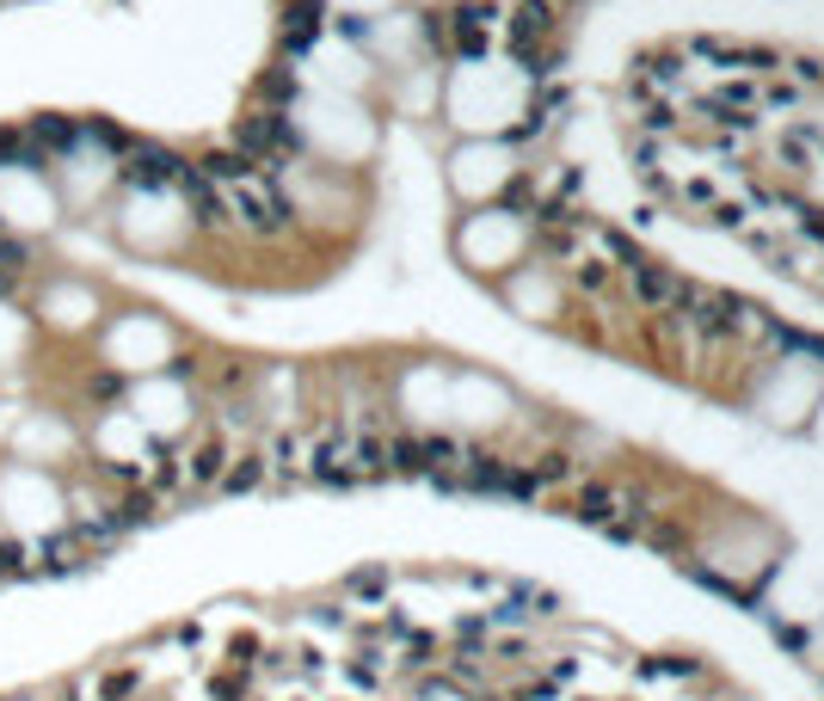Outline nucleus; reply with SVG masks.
<instances>
[{
  "instance_id": "obj_9",
  "label": "nucleus",
  "mask_w": 824,
  "mask_h": 701,
  "mask_svg": "<svg viewBox=\"0 0 824 701\" xmlns=\"http://www.w3.org/2000/svg\"><path fill=\"white\" fill-rule=\"evenodd\" d=\"M271 474V462H264V450H247V455H234L228 474H222V493H252V486Z\"/></svg>"
},
{
  "instance_id": "obj_2",
  "label": "nucleus",
  "mask_w": 824,
  "mask_h": 701,
  "mask_svg": "<svg viewBox=\"0 0 824 701\" xmlns=\"http://www.w3.org/2000/svg\"><path fill=\"white\" fill-rule=\"evenodd\" d=\"M296 148H302V136L290 129V117H283V111H259V117H247V124H240V155L259 160L264 172H278V155H296Z\"/></svg>"
},
{
  "instance_id": "obj_11",
  "label": "nucleus",
  "mask_w": 824,
  "mask_h": 701,
  "mask_svg": "<svg viewBox=\"0 0 824 701\" xmlns=\"http://www.w3.org/2000/svg\"><path fill=\"white\" fill-rule=\"evenodd\" d=\"M493 19H498L493 0H462V7H455V25H474V32H486Z\"/></svg>"
},
{
  "instance_id": "obj_15",
  "label": "nucleus",
  "mask_w": 824,
  "mask_h": 701,
  "mask_svg": "<svg viewBox=\"0 0 824 701\" xmlns=\"http://www.w3.org/2000/svg\"><path fill=\"white\" fill-rule=\"evenodd\" d=\"M259 93L283 105V99H296V75H283V68H278V75H264V80H259Z\"/></svg>"
},
{
  "instance_id": "obj_8",
  "label": "nucleus",
  "mask_w": 824,
  "mask_h": 701,
  "mask_svg": "<svg viewBox=\"0 0 824 701\" xmlns=\"http://www.w3.org/2000/svg\"><path fill=\"white\" fill-rule=\"evenodd\" d=\"M616 511H622V493H616V486H585V493L573 499V517H585V523H597V530H609Z\"/></svg>"
},
{
  "instance_id": "obj_7",
  "label": "nucleus",
  "mask_w": 824,
  "mask_h": 701,
  "mask_svg": "<svg viewBox=\"0 0 824 701\" xmlns=\"http://www.w3.org/2000/svg\"><path fill=\"white\" fill-rule=\"evenodd\" d=\"M320 19H327V7L320 0H290V25H283V49H308L314 37H320Z\"/></svg>"
},
{
  "instance_id": "obj_12",
  "label": "nucleus",
  "mask_w": 824,
  "mask_h": 701,
  "mask_svg": "<svg viewBox=\"0 0 824 701\" xmlns=\"http://www.w3.org/2000/svg\"><path fill=\"white\" fill-rule=\"evenodd\" d=\"M714 105L720 111H750V105H757V87H745V80H738V87H720Z\"/></svg>"
},
{
  "instance_id": "obj_13",
  "label": "nucleus",
  "mask_w": 824,
  "mask_h": 701,
  "mask_svg": "<svg viewBox=\"0 0 824 701\" xmlns=\"http://www.w3.org/2000/svg\"><path fill=\"white\" fill-rule=\"evenodd\" d=\"M603 247L616 252V259H622V271H634L640 265V247L634 240H628V234H616V228H603Z\"/></svg>"
},
{
  "instance_id": "obj_19",
  "label": "nucleus",
  "mask_w": 824,
  "mask_h": 701,
  "mask_svg": "<svg viewBox=\"0 0 824 701\" xmlns=\"http://www.w3.org/2000/svg\"><path fill=\"white\" fill-rule=\"evenodd\" d=\"M0 265H7V271H19V265H25V240H13V234H0Z\"/></svg>"
},
{
  "instance_id": "obj_22",
  "label": "nucleus",
  "mask_w": 824,
  "mask_h": 701,
  "mask_svg": "<svg viewBox=\"0 0 824 701\" xmlns=\"http://www.w3.org/2000/svg\"><path fill=\"white\" fill-rule=\"evenodd\" d=\"M738 216H745L738 203H720V210H714V228H738Z\"/></svg>"
},
{
  "instance_id": "obj_18",
  "label": "nucleus",
  "mask_w": 824,
  "mask_h": 701,
  "mask_svg": "<svg viewBox=\"0 0 824 701\" xmlns=\"http://www.w3.org/2000/svg\"><path fill=\"white\" fill-rule=\"evenodd\" d=\"M455 49H462V56H486V32H474V25H455Z\"/></svg>"
},
{
  "instance_id": "obj_4",
  "label": "nucleus",
  "mask_w": 824,
  "mask_h": 701,
  "mask_svg": "<svg viewBox=\"0 0 824 701\" xmlns=\"http://www.w3.org/2000/svg\"><path fill=\"white\" fill-rule=\"evenodd\" d=\"M628 283H634V302L640 308H653V314H670L677 302H684V278L665 265H653V259H640L634 271H628Z\"/></svg>"
},
{
  "instance_id": "obj_5",
  "label": "nucleus",
  "mask_w": 824,
  "mask_h": 701,
  "mask_svg": "<svg viewBox=\"0 0 824 701\" xmlns=\"http://www.w3.org/2000/svg\"><path fill=\"white\" fill-rule=\"evenodd\" d=\"M179 191L191 197V210H197V222H203V228H222V222H228V197H222V191L210 185V179H203L197 167H185V172H179Z\"/></svg>"
},
{
  "instance_id": "obj_16",
  "label": "nucleus",
  "mask_w": 824,
  "mask_h": 701,
  "mask_svg": "<svg viewBox=\"0 0 824 701\" xmlns=\"http://www.w3.org/2000/svg\"><path fill=\"white\" fill-rule=\"evenodd\" d=\"M677 75H684V56H670V49L665 56H646V80H677Z\"/></svg>"
},
{
  "instance_id": "obj_1",
  "label": "nucleus",
  "mask_w": 824,
  "mask_h": 701,
  "mask_svg": "<svg viewBox=\"0 0 824 701\" xmlns=\"http://www.w3.org/2000/svg\"><path fill=\"white\" fill-rule=\"evenodd\" d=\"M228 216L252 234H283L290 228V203L271 179H247V185H228Z\"/></svg>"
},
{
  "instance_id": "obj_21",
  "label": "nucleus",
  "mask_w": 824,
  "mask_h": 701,
  "mask_svg": "<svg viewBox=\"0 0 824 701\" xmlns=\"http://www.w3.org/2000/svg\"><path fill=\"white\" fill-rule=\"evenodd\" d=\"M670 124H677V111H670V105H653V111H646V129H670Z\"/></svg>"
},
{
  "instance_id": "obj_23",
  "label": "nucleus",
  "mask_w": 824,
  "mask_h": 701,
  "mask_svg": "<svg viewBox=\"0 0 824 701\" xmlns=\"http://www.w3.org/2000/svg\"><path fill=\"white\" fill-rule=\"evenodd\" d=\"M505 203H517V210H523V203H529V179H511V185H505Z\"/></svg>"
},
{
  "instance_id": "obj_20",
  "label": "nucleus",
  "mask_w": 824,
  "mask_h": 701,
  "mask_svg": "<svg viewBox=\"0 0 824 701\" xmlns=\"http://www.w3.org/2000/svg\"><path fill=\"white\" fill-rule=\"evenodd\" d=\"M603 283H609V271H603V265H591V259H585V265H578V290H591V296H597V290H603Z\"/></svg>"
},
{
  "instance_id": "obj_14",
  "label": "nucleus",
  "mask_w": 824,
  "mask_h": 701,
  "mask_svg": "<svg viewBox=\"0 0 824 701\" xmlns=\"http://www.w3.org/2000/svg\"><path fill=\"white\" fill-rule=\"evenodd\" d=\"M80 136H87V142H105V148H117V155H129V136H124L117 124H87Z\"/></svg>"
},
{
  "instance_id": "obj_17",
  "label": "nucleus",
  "mask_w": 824,
  "mask_h": 701,
  "mask_svg": "<svg viewBox=\"0 0 824 701\" xmlns=\"http://www.w3.org/2000/svg\"><path fill=\"white\" fill-rule=\"evenodd\" d=\"M788 210H793V222H800V234H812L824 247V210H806V203H788Z\"/></svg>"
},
{
  "instance_id": "obj_24",
  "label": "nucleus",
  "mask_w": 824,
  "mask_h": 701,
  "mask_svg": "<svg viewBox=\"0 0 824 701\" xmlns=\"http://www.w3.org/2000/svg\"><path fill=\"white\" fill-rule=\"evenodd\" d=\"M7 290H13V271H0V296H7Z\"/></svg>"
},
{
  "instance_id": "obj_3",
  "label": "nucleus",
  "mask_w": 824,
  "mask_h": 701,
  "mask_svg": "<svg viewBox=\"0 0 824 701\" xmlns=\"http://www.w3.org/2000/svg\"><path fill=\"white\" fill-rule=\"evenodd\" d=\"M179 172H185V160L172 155V148H160V142H129V155H124L129 185H179Z\"/></svg>"
},
{
  "instance_id": "obj_6",
  "label": "nucleus",
  "mask_w": 824,
  "mask_h": 701,
  "mask_svg": "<svg viewBox=\"0 0 824 701\" xmlns=\"http://www.w3.org/2000/svg\"><path fill=\"white\" fill-rule=\"evenodd\" d=\"M197 172L210 185H247V179H259V160H247L240 148H222V155H203Z\"/></svg>"
},
{
  "instance_id": "obj_10",
  "label": "nucleus",
  "mask_w": 824,
  "mask_h": 701,
  "mask_svg": "<svg viewBox=\"0 0 824 701\" xmlns=\"http://www.w3.org/2000/svg\"><path fill=\"white\" fill-rule=\"evenodd\" d=\"M25 136H32V148H68L80 129L68 124V117H32V129H25Z\"/></svg>"
}]
</instances>
